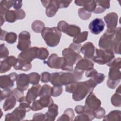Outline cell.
<instances>
[{
	"label": "cell",
	"mask_w": 121,
	"mask_h": 121,
	"mask_svg": "<svg viewBox=\"0 0 121 121\" xmlns=\"http://www.w3.org/2000/svg\"><path fill=\"white\" fill-rule=\"evenodd\" d=\"M97 84L91 79L85 81L76 82L72 97L73 100L78 101L85 97L88 93L92 92Z\"/></svg>",
	"instance_id": "6da1fadb"
},
{
	"label": "cell",
	"mask_w": 121,
	"mask_h": 121,
	"mask_svg": "<svg viewBox=\"0 0 121 121\" xmlns=\"http://www.w3.org/2000/svg\"><path fill=\"white\" fill-rule=\"evenodd\" d=\"M41 35L48 46L55 47L60 42L61 33L57 27H44L41 32Z\"/></svg>",
	"instance_id": "7a4b0ae2"
},
{
	"label": "cell",
	"mask_w": 121,
	"mask_h": 121,
	"mask_svg": "<svg viewBox=\"0 0 121 121\" xmlns=\"http://www.w3.org/2000/svg\"><path fill=\"white\" fill-rule=\"evenodd\" d=\"M50 81L54 86H61L76 82L73 73L70 72H58L51 74Z\"/></svg>",
	"instance_id": "3957f363"
},
{
	"label": "cell",
	"mask_w": 121,
	"mask_h": 121,
	"mask_svg": "<svg viewBox=\"0 0 121 121\" xmlns=\"http://www.w3.org/2000/svg\"><path fill=\"white\" fill-rule=\"evenodd\" d=\"M95 53V55L94 56L92 59L95 62L100 65L107 64L114 58L113 52L111 51L96 49Z\"/></svg>",
	"instance_id": "277c9868"
},
{
	"label": "cell",
	"mask_w": 121,
	"mask_h": 121,
	"mask_svg": "<svg viewBox=\"0 0 121 121\" xmlns=\"http://www.w3.org/2000/svg\"><path fill=\"white\" fill-rule=\"evenodd\" d=\"M62 55L67 61L66 70L72 71L73 65L82 59V57L70 48H66L62 51Z\"/></svg>",
	"instance_id": "5b68a950"
},
{
	"label": "cell",
	"mask_w": 121,
	"mask_h": 121,
	"mask_svg": "<svg viewBox=\"0 0 121 121\" xmlns=\"http://www.w3.org/2000/svg\"><path fill=\"white\" fill-rule=\"evenodd\" d=\"M110 67L107 85L109 88L114 89L120 81L121 72L120 69L121 66L112 65Z\"/></svg>",
	"instance_id": "8992f818"
},
{
	"label": "cell",
	"mask_w": 121,
	"mask_h": 121,
	"mask_svg": "<svg viewBox=\"0 0 121 121\" xmlns=\"http://www.w3.org/2000/svg\"><path fill=\"white\" fill-rule=\"evenodd\" d=\"M51 68L62 69L66 70L67 67V61L64 57H59L56 54H52L46 61H44Z\"/></svg>",
	"instance_id": "52a82bcc"
},
{
	"label": "cell",
	"mask_w": 121,
	"mask_h": 121,
	"mask_svg": "<svg viewBox=\"0 0 121 121\" xmlns=\"http://www.w3.org/2000/svg\"><path fill=\"white\" fill-rule=\"evenodd\" d=\"M115 32L105 33L101 37L99 42V46L104 50L113 52Z\"/></svg>",
	"instance_id": "ba28073f"
},
{
	"label": "cell",
	"mask_w": 121,
	"mask_h": 121,
	"mask_svg": "<svg viewBox=\"0 0 121 121\" xmlns=\"http://www.w3.org/2000/svg\"><path fill=\"white\" fill-rule=\"evenodd\" d=\"M58 29L71 37H76L80 34V28L77 26L69 25L64 21H60L58 24Z\"/></svg>",
	"instance_id": "9c48e42d"
},
{
	"label": "cell",
	"mask_w": 121,
	"mask_h": 121,
	"mask_svg": "<svg viewBox=\"0 0 121 121\" xmlns=\"http://www.w3.org/2000/svg\"><path fill=\"white\" fill-rule=\"evenodd\" d=\"M38 48L34 47L24 51L18 55L17 59L22 62L31 63L33 59L37 58Z\"/></svg>",
	"instance_id": "30bf717a"
},
{
	"label": "cell",
	"mask_w": 121,
	"mask_h": 121,
	"mask_svg": "<svg viewBox=\"0 0 121 121\" xmlns=\"http://www.w3.org/2000/svg\"><path fill=\"white\" fill-rule=\"evenodd\" d=\"M101 104L100 100L95 96L92 92H90L85 101V110L94 112L100 107Z\"/></svg>",
	"instance_id": "8fae6325"
},
{
	"label": "cell",
	"mask_w": 121,
	"mask_h": 121,
	"mask_svg": "<svg viewBox=\"0 0 121 121\" xmlns=\"http://www.w3.org/2000/svg\"><path fill=\"white\" fill-rule=\"evenodd\" d=\"M31 46L30 35L28 32L23 31L20 33L18 38V43L17 45V49L24 51L30 48Z\"/></svg>",
	"instance_id": "7c38bea8"
},
{
	"label": "cell",
	"mask_w": 121,
	"mask_h": 121,
	"mask_svg": "<svg viewBox=\"0 0 121 121\" xmlns=\"http://www.w3.org/2000/svg\"><path fill=\"white\" fill-rule=\"evenodd\" d=\"M104 20L107 24V32H115L116 30L118 15L114 12L108 13L104 17Z\"/></svg>",
	"instance_id": "4fadbf2b"
},
{
	"label": "cell",
	"mask_w": 121,
	"mask_h": 121,
	"mask_svg": "<svg viewBox=\"0 0 121 121\" xmlns=\"http://www.w3.org/2000/svg\"><path fill=\"white\" fill-rule=\"evenodd\" d=\"M17 74L16 73H12L8 75L0 76V86L3 89H9L14 86V82L17 79Z\"/></svg>",
	"instance_id": "5bb4252c"
},
{
	"label": "cell",
	"mask_w": 121,
	"mask_h": 121,
	"mask_svg": "<svg viewBox=\"0 0 121 121\" xmlns=\"http://www.w3.org/2000/svg\"><path fill=\"white\" fill-rule=\"evenodd\" d=\"M105 26V24L101 18H96L93 20L89 25V29L90 32L95 35H98L102 32Z\"/></svg>",
	"instance_id": "9a60e30c"
},
{
	"label": "cell",
	"mask_w": 121,
	"mask_h": 121,
	"mask_svg": "<svg viewBox=\"0 0 121 121\" xmlns=\"http://www.w3.org/2000/svg\"><path fill=\"white\" fill-rule=\"evenodd\" d=\"M26 112L25 110L19 106V107L16 108L12 113H9L6 115L5 121L21 120L25 118Z\"/></svg>",
	"instance_id": "2e32d148"
},
{
	"label": "cell",
	"mask_w": 121,
	"mask_h": 121,
	"mask_svg": "<svg viewBox=\"0 0 121 121\" xmlns=\"http://www.w3.org/2000/svg\"><path fill=\"white\" fill-rule=\"evenodd\" d=\"M17 88L24 91L28 88L29 84V78L28 75L25 73L18 75L17 79Z\"/></svg>",
	"instance_id": "e0dca14e"
},
{
	"label": "cell",
	"mask_w": 121,
	"mask_h": 121,
	"mask_svg": "<svg viewBox=\"0 0 121 121\" xmlns=\"http://www.w3.org/2000/svg\"><path fill=\"white\" fill-rule=\"evenodd\" d=\"M17 62V59L11 56L6 58L0 62V73H5L9 71L12 66H14Z\"/></svg>",
	"instance_id": "ac0fdd59"
},
{
	"label": "cell",
	"mask_w": 121,
	"mask_h": 121,
	"mask_svg": "<svg viewBox=\"0 0 121 121\" xmlns=\"http://www.w3.org/2000/svg\"><path fill=\"white\" fill-rule=\"evenodd\" d=\"M41 86L39 84L35 85L30 88L27 93L26 96V99L30 104L31 102L34 101L36 98L39 96V94Z\"/></svg>",
	"instance_id": "d6986e66"
},
{
	"label": "cell",
	"mask_w": 121,
	"mask_h": 121,
	"mask_svg": "<svg viewBox=\"0 0 121 121\" xmlns=\"http://www.w3.org/2000/svg\"><path fill=\"white\" fill-rule=\"evenodd\" d=\"M94 63L87 59H81L76 63L75 69L84 72L85 70H88L93 69Z\"/></svg>",
	"instance_id": "ffe728a7"
},
{
	"label": "cell",
	"mask_w": 121,
	"mask_h": 121,
	"mask_svg": "<svg viewBox=\"0 0 121 121\" xmlns=\"http://www.w3.org/2000/svg\"><path fill=\"white\" fill-rule=\"evenodd\" d=\"M81 52L86 58L92 59L94 56L95 47L91 42L85 43L81 48Z\"/></svg>",
	"instance_id": "44dd1931"
},
{
	"label": "cell",
	"mask_w": 121,
	"mask_h": 121,
	"mask_svg": "<svg viewBox=\"0 0 121 121\" xmlns=\"http://www.w3.org/2000/svg\"><path fill=\"white\" fill-rule=\"evenodd\" d=\"M46 8V15L48 17L54 16L59 9L58 0H50L49 4Z\"/></svg>",
	"instance_id": "7402d4cb"
},
{
	"label": "cell",
	"mask_w": 121,
	"mask_h": 121,
	"mask_svg": "<svg viewBox=\"0 0 121 121\" xmlns=\"http://www.w3.org/2000/svg\"><path fill=\"white\" fill-rule=\"evenodd\" d=\"M58 107L56 104H52L49 106L48 111L45 113V120L53 121L55 120V117L58 115Z\"/></svg>",
	"instance_id": "603a6c76"
},
{
	"label": "cell",
	"mask_w": 121,
	"mask_h": 121,
	"mask_svg": "<svg viewBox=\"0 0 121 121\" xmlns=\"http://www.w3.org/2000/svg\"><path fill=\"white\" fill-rule=\"evenodd\" d=\"M95 2L96 6L95 11L93 12L95 13L99 14L104 12L106 9H109L110 6V1L95 0Z\"/></svg>",
	"instance_id": "cb8c5ba5"
},
{
	"label": "cell",
	"mask_w": 121,
	"mask_h": 121,
	"mask_svg": "<svg viewBox=\"0 0 121 121\" xmlns=\"http://www.w3.org/2000/svg\"><path fill=\"white\" fill-rule=\"evenodd\" d=\"M12 6H13V0L1 1L0 5V16H4Z\"/></svg>",
	"instance_id": "d4e9b609"
},
{
	"label": "cell",
	"mask_w": 121,
	"mask_h": 121,
	"mask_svg": "<svg viewBox=\"0 0 121 121\" xmlns=\"http://www.w3.org/2000/svg\"><path fill=\"white\" fill-rule=\"evenodd\" d=\"M16 97L13 95H10L7 98L3 104V108L4 110L6 111L12 109L16 105Z\"/></svg>",
	"instance_id": "484cf974"
},
{
	"label": "cell",
	"mask_w": 121,
	"mask_h": 121,
	"mask_svg": "<svg viewBox=\"0 0 121 121\" xmlns=\"http://www.w3.org/2000/svg\"><path fill=\"white\" fill-rule=\"evenodd\" d=\"M2 17L4 18L5 21L10 23L14 22L18 19L16 11L14 10L8 11L5 15Z\"/></svg>",
	"instance_id": "4316f807"
},
{
	"label": "cell",
	"mask_w": 121,
	"mask_h": 121,
	"mask_svg": "<svg viewBox=\"0 0 121 121\" xmlns=\"http://www.w3.org/2000/svg\"><path fill=\"white\" fill-rule=\"evenodd\" d=\"M32 68L31 63H26L22 62L17 59V62L14 66V68L16 70H21L24 71H28Z\"/></svg>",
	"instance_id": "83f0119b"
},
{
	"label": "cell",
	"mask_w": 121,
	"mask_h": 121,
	"mask_svg": "<svg viewBox=\"0 0 121 121\" xmlns=\"http://www.w3.org/2000/svg\"><path fill=\"white\" fill-rule=\"evenodd\" d=\"M121 111H113L109 113L103 119L104 120H121Z\"/></svg>",
	"instance_id": "f1b7e54d"
},
{
	"label": "cell",
	"mask_w": 121,
	"mask_h": 121,
	"mask_svg": "<svg viewBox=\"0 0 121 121\" xmlns=\"http://www.w3.org/2000/svg\"><path fill=\"white\" fill-rule=\"evenodd\" d=\"M52 87L48 85H44L41 88L39 96L40 97L44 96H51L52 95Z\"/></svg>",
	"instance_id": "f546056e"
},
{
	"label": "cell",
	"mask_w": 121,
	"mask_h": 121,
	"mask_svg": "<svg viewBox=\"0 0 121 121\" xmlns=\"http://www.w3.org/2000/svg\"><path fill=\"white\" fill-rule=\"evenodd\" d=\"M44 27V24L40 20H35L32 24L33 30L36 33H41Z\"/></svg>",
	"instance_id": "4dcf8cb0"
},
{
	"label": "cell",
	"mask_w": 121,
	"mask_h": 121,
	"mask_svg": "<svg viewBox=\"0 0 121 121\" xmlns=\"http://www.w3.org/2000/svg\"><path fill=\"white\" fill-rule=\"evenodd\" d=\"M111 102L112 105L116 107H120L121 106V95L120 90L118 91L116 90L115 94H114L111 98Z\"/></svg>",
	"instance_id": "1f68e13d"
},
{
	"label": "cell",
	"mask_w": 121,
	"mask_h": 121,
	"mask_svg": "<svg viewBox=\"0 0 121 121\" xmlns=\"http://www.w3.org/2000/svg\"><path fill=\"white\" fill-rule=\"evenodd\" d=\"M87 36L88 32L84 31L78 35L77 36L75 37L73 40V41L75 43H82L86 41L87 39Z\"/></svg>",
	"instance_id": "d6a6232c"
},
{
	"label": "cell",
	"mask_w": 121,
	"mask_h": 121,
	"mask_svg": "<svg viewBox=\"0 0 121 121\" xmlns=\"http://www.w3.org/2000/svg\"><path fill=\"white\" fill-rule=\"evenodd\" d=\"M78 14L79 17L83 20L88 19L91 16V12L87 11L84 8H80L78 9Z\"/></svg>",
	"instance_id": "836d02e7"
},
{
	"label": "cell",
	"mask_w": 121,
	"mask_h": 121,
	"mask_svg": "<svg viewBox=\"0 0 121 121\" xmlns=\"http://www.w3.org/2000/svg\"><path fill=\"white\" fill-rule=\"evenodd\" d=\"M49 55V52L47 49L44 48H39L37 53V58L44 60L46 59Z\"/></svg>",
	"instance_id": "e575fe53"
},
{
	"label": "cell",
	"mask_w": 121,
	"mask_h": 121,
	"mask_svg": "<svg viewBox=\"0 0 121 121\" xmlns=\"http://www.w3.org/2000/svg\"><path fill=\"white\" fill-rule=\"evenodd\" d=\"M29 78V83L36 85L38 84L40 79V76L37 73L33 72L28 74Z\"/></svg>",
	"instance_id": "d590c367"
},
{
	"label": "cell",
	"mask_w": 121,
	"mask_h": 121,
	"mask_svg": "<svg viewBox=\"0 0 121 121\" xmlns=\"http://www.w3.org/2000/svg\"><path fill=\"white\" fill-rule=\"evenodd\" d=\"M17 35L16 33L13 32L8 33L5 36L4 41H6L7 43H14L17 40Z\"/></svg>",
	"instance_id": "8d00e7d4"
},
{
	"label": "cell",
	"mask_w": 121,
	"mask_h": 121,
	"mask_svg": "<svg viewBox=\"0 0 121 121\" xmlns=\"http://www.w3.org/2000/svg\"><path fill=\"white\" fill-rule=\"evenodd\" d=\"M104 75L102 73H96L92 77L91 79L93 80L97 84H100L104 79Z\"/></svg>",
	"instance_id": "74e56055"
},
{
	"label": "cell",
	"mask_w": 121,
	"mask_h": 121,
	"mask_svg": "<svg viewBox=\"0 0 121 121\" xmlns=\"http://www.w3.org/2000/svg\"><path fill=\"white\" fill-rule=\"evenodd\" d=\"M61 117L67 118V120L69 121L72 120L74 117V113L73 110L70 108L67 109Z\"/></svg>",
	"instance_id": "f35d334b"
},
{
	"label": "cell",
	"mask_w": 121,
	"mask_h": 121,
	"mask_svg": "<svg viewBox=\"0 0 121 121\" xmlns=\"http://www.w3.org/2000/svg\"><path fill=\"white\" fill-rule=\"evenodd\" d=\"M105 111L103 108L99 107L97 110L93 112V114L95 118L96 117L97 119H101L104 117L105 115Z\"/></svg>",
	"instance_id": "ab89813d"
},
{
	"label": "cell",
	"mask_w": 121,
	"mask_h": 121,
	"mask_svg": "<svg viewBox=\"0 0 121 121\" xmlns=\"http://www.w3.org/2000/svg\"><path fill=\"white\" fill-rule=\"evenodd\" d=\"M62 92V88L61 86H54L52 87V95L56 97L60 95Z\"/></svg>",
	"instance_id": "60d3db41"
},
{
	"label": "cell",
	"mask_w": 121,
	"mask_h": 121,
	"mask_svg": "<svg viewBox=\"0 0 121 121\" xmlns=\"http://www.w3.org/2000/svg\"><path fill=\"white\" fill-rule=\"evenodd\" d=\"M9 54V52L5 46L4 44H1L0 45V58H6L8 56Z\"/></svg>",
	"instance_id": "b9f144b4"
},
{
	"label": "cell",
	"mask_w": 121,
	"mask_h": 121,
	"mask_svg": "<svg viewBox=\"0 0 121 121\" xmlns=\"http://www.w3.org/2000/svg\"><path fill=\"white\" fill-rule=\"evenodd\" d=\"M11 95H12V91H11L9 89H4V90L1 91V97L0 101L7 98L9 97Z\"/></svg>",
	"instance_id": "7bdbcfd3"
},
{
	"label": "cell",
	"mask_w": 121,
	"mask_h": 121,
	"mask_svg": "<svg viewBox=\"0 0 121 121\" xmlns=\"http://www.w3.org/2000/svg\"><path fill=\"white\" fill-rule=\"evenodd\" d=\"M12 95H14L17 98V101H19V100L24 96L23 91H22L17 88L15 89L12 91Z\"/></svg>",
	"instance_id": "ee69618b"
},
{
	"label": "cell",
	"mask_w": 121,
	"mask_h": 121,
	"mask_svg": "<svg viewBox=\"0 0 121 121\" xmlns=\"http://www.w3.org/2000/svg\"><path fill=\"white\" fill-rule=\"evenodd\" d=\"M69 48L71 49L78 54H79L81 51V44L79 43H73L70 44Z\"/></svg>",
	"instance_id": "f6af8a7d"
},
{
	"label": "cell",
	"mask_w": 121,
	"mask_h": 121,
	"mask_svg": "<svg viewBox=\"0 0 121 121\" xmlns=\"http://www.w3.org/2000/svg\"><path fill=\"white\" fill-rule=\"evenodd\" d=\"M51 74L47 72H44L41 74V81L43 83H47L50 81Z\"/></svg>",
	"instance_id": "bcb514c9"
},
{
	"label": "cell",
	"mask_w": 121,
	"mask_h": 121,
	"mask_svg": "<svg viewBox=\"0 0 121 121\" xmlns=\"http://www.w3.org/2000/svg\"><path fill=\"white\" fill-rule=\"evenodd\" d=\"M71 2V1L58 0L59 8H66L69 6V4Z\"/></svg>",
	"instance_id": "7dc6e473"
},
{
	"label": "cell",
	"mask_w": 121,
	"mask_h": 121,
	"mask_svg": "<svg viewBox=\"0 0 121 121\" xmlns=\"http://www.w3.org/2000/svg\"><path fill=\"white\" fill-rule=\"evenodd\" d=\"M16 11L17 14L18 19H22L25 17L26 14L23 10L20 9L17 10Z\"/></svg>",
	"instance_id": "c3c4849f"
},
{
	"label": "cell",
	"mask_w": 121,
	"mask_h": 121,
	"mask_svg": "<svg viewBox=\"0 0 121 121\" xmlns=\"http://www.w3.org/2000/svg\"><path fill=\"white\" fill-rule=\"evenodd\" d=\"M22 1L13 0V7L15 9H20L22 7Z\"/></svg>",
	"instance_id": "681fc988"
},
{
	"label": "cell",
	"mask_w": 121,
	"mask_h": 121,
	"mask_svg": "<svg viewBox=\"0 0 121 121\" xmlns=\"http://www.w3.org/2000/svg\"><path fill=\"white\" fill-rule=\"evenodd\" d=\"M75 110L76 112L78 114H81L83 113L85 111V107L84 106H82V105H77L75 108Z\"/></svg>",
	"instance_id": "f907efd6"
},
{
	"label": "cell",
	"mask_w": 121,
	"mask_h": 121,
	"mask_svg": "<svg viewBox=\"0 0 121 121\" xmlns=\"http://www.w3.org/2000/svg\"><path fill=\"white\" fill-rule=\"evenodd\" d=\"M8 33V32H7L6 31L3 30L1 29V35H0V40H4L5 39V37L6 35H7V34Z\"/></svg>",
	"instance_id": "816d5d0a"
}]
</instances>
